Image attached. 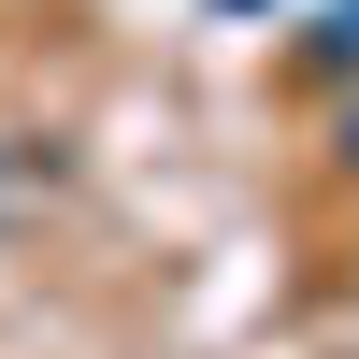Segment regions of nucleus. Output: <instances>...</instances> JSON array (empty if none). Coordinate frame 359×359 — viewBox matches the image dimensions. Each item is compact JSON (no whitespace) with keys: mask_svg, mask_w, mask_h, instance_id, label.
Listing matches in <instances>:
<instances>
[{"mask_svg":"<svg viewBox=\"0 0 359 359\" xmlns=\"http://www.w3.org/2000/svg\"><path fill=\"white\" fill-rule=\"evenodd\" d=\"M331 57H359V0H345V15H331Z\"/></svg>","mask_w":359,"mask_h":359,"instance_id":"nucleus-1","label":"nucleus"},{"mask_svg":"<svg viewBox=\"0 0 359 359\" xmlns=\"http://www.w3.org/2000/svg\"><path fill=\"white\" fill-rule=\"evenodd\" d=\"M15 172H29V158H0V187H15Z\"/></svg>","mask_w":359,"mask_h":359,"instance_id":"nucleus-2","label":"nucleus"}]
</instances>
